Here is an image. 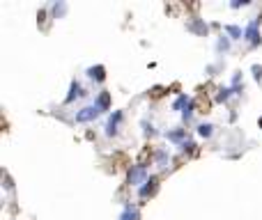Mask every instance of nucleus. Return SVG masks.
<instances>
[{
	"label": "nucleus",
	"instance_id": "20",
	"mask_svg": "<svg viewBox=\"0 0 262 220\" xmlns=\"http://www.w3.org/2000/svg\"><path fill=\"white\" fill-rule=\"evenodd\" d=\"M253 76H255V80H262V64H253Z\"/></svg>",
	"mask_w": 262,
	"mask_h": 220
},
{
	"label": "nucleus",
	"instance_id": "11",
	"mask_svg": "<svg viewBox=\"0 0 262 220\" xmlns=\"http://www.w3.org/2000/svg\"><path fill=\"white\" fill-rule=\"evenodd\" d=\"M83 97V88H81L76 80H71V88H69V94H67V99H65V103H71L74 99Z\"/></svg>",
	"mask_w": 262,
	"mask_h": 220
},
{
	"label": "nucleus",
	"instance_id": "9",
	"mask_svg": "<svg viewBox=\"0 0 262 220\" xmlns=\"http://www.w3.org/2000/svg\"><path fill=\"white\" fill-rule=\"evenodd\" d=\"M87 76H90L92 80H97V83H104V80H106V69L101 67V64L90 67V69H87Z\"/></svg>",
	"mask_w": 262,
	"mask_h": 220
},
{
	"label": "nucleus",
	"instance_id": "18",
	"mask_svg": "<svg viewBox=\"0 0 262 220\" xmlns=\"http://www.w3.org/2000/svg\"><path fill=\"white\" fill-rule=\"evenodd\" d=\"M51 9H53V14H55V16H62V14L67 12V5H65V2H53Z\"/></svg>",
	"mask_w": 262,
	"mask_h": 220
},
{
	"label": "nucleus",
	"instance_id": "12",
	"mask_svg": "<svg viewBox=\"0 0 262 220\" xmlns=\"http://www.w3.org/2000/svg\"><path fill=\"white\" fill-rule=\"evenodd\" d=\"M232 94H235V89L230 88V85H226V88H218L216 89V101H218V103H226Z\"/></svg>",
	"mask_w": 262,
	"mask_h": 220
},
{
	"label": "nucleus",
	"instance_id": "4",
	"mask_svg": "<svg viewBox=\"0 0 262 220\" xmlns=\"http://www.w3.org/2000/svg\"><path fill=\"white\" fill-rule=\"evenodd\" d=\"M122 119H124L122 110H113V115H111L108 122H106V135H108V138H111V135H117V126H120Z\"/></svg>",
	"mask_w": 262,
	"mask_h": 220
},
{
	"label": "nucleus",
	"instance_id": "5",
	"mask_svg": "<svg viewBox=\"0 0 262 220\" xmlns=\"http://www.w3.org/2000/svg\"><path fill=\"white\" fill-rule=\"evenodd\" d=\"M166 138L175 145H180L182 147L184 142H186V129H173V131H166Z\"/></svg>",
	"mask_w": 262,
	"mask_h": 220
},
{
	"label": "nucleus",
	"instance_id": "3",
	"mask_svg": "<svg viewBox=\"0 0 262 220\" xmlns=\"http://www.w3.org/2000/svg\"><path fill=\"white\" fill-rule=\"evenodd\" d=\"M244 39L248 42L251 46H258L262 44V37H260V28H258V18H251L244 28Z\"/></svg>",
	"mask_w": 262,
	"mask_h": 220
},
{
	"label": "nucleus",
	"instance_id": "21",
	"mask_svg": "<svg viewBox=\"0 0 262 220\" xmlns=\"http://www.w3.org/2000/svg\"><path fill=\"white\" fill-rule=\"evenodd\" d=\"M182 149H184V151H193V149H196V142H193V140H186V142L182 145Z\"/></svg>",
	"mask_w": 262,
	"mask_h": 220
},
{
	"label": "nucleus",
	"instance_id": "1",
	"mask_svg": "<svg viewBox=\"0 0 262 220\" xmlns=\"http://www.w3.org/2000/svg\"><path fill=\"white\" fill-rule=\"evenodd\" d=\"M149 179L147 165L145 163H136V165L129 167V175H127V184L133 186V188H140V184H145Z\"/></svg>",
	"mask_w": 262,
	"mask_h": 220
},
{
	"label": "nucleus",
	"instance_id": "19",
	"mask_svg": "<svg viewBox=\"0 0 262 220\" xmlns=\"http://www.w3.org/2000/svg\"><path fill=\"white\" fill-rule=\"evenodd\" d=\"M143 133H145V135H154V126H152V124H147V122H143Z\"/></svg>",
	"mask_w": 262,
	"mask_h": 220
},
{
	"label": "nucleus",
	"instance_id": "13",
	"mask_svg": "<svg viewBox=\"0 0 262 220\" xmlns=\"http://www.w3.org/2000/svg\"><path fill=\"white\" fill-rule=\"evenodd\" d=\"M226 35L230 39H244V28L242 26H226Z\"/></svg>",
	"mask_w": 262,
	"mask_h": 220
},
{
	"label": "nucleus",
	"instance_id": "2",
	"mask_svg": "<svg viewBox=\"0 0 262 220\" xmlns=\"http://www.w3.org/2000/svg\"><path fill=\"white\" fill-rule=\"evenodd\" d=\"M104 113L101 108L97 106V103H90V106H85V108H81L79 113L74 115V122H79V124H87V122H95L99 115Z\"/></svg>",
	"mask_w": 262,
	"mask_h": 220
},
{
	"label": "nucleus",
	"instance_id": "10",
	"mask_svg": "<svg viewBox=\"0 0 262 220\" xmlns=\"http://www.w3.org/2000/svg\"><path fill=\"white\" fill-rule=\"evenodd\" d=\"M154 163H157L159 167H168V163H170V154H168V149L154 151Z\"/></svg>",
	"mask_w": 262,
	"mask_h": 220
},
{
	"label": "nucleus",
	"instance_id": "14",
	"mask_svg": "<svg viewBox=\"0 0 262 220\" xmlns=\"http://www.w3.org/2000/svg\"><path fill=\"white\" fill-rule=\"evenodd\" d=\"M198 135L200 138H212L214 135V124H210V122L198 124Z\"/></svg>",
	"mask_w": 262,
	"mask_h": 220
},
{
	"label": "nucleus",
	"instance_id": "6",
	"mask_svg": "<svg viewBox=\"0 0 262 220\" xmlns=\"http://www.w3.org/2000/svg\"><path fill=\"white\" fill-rule=\"evenodd\" d=\"M191 101H193V99L189 97L186 92H182V94H180V97L173 101V106H170V108H173V110H177V113H184V110L189 108V103H191Z\"/></svg>",
	"mask_w": 262,
	"mask_h": 220
},
{
	"label": "nucleus",
	"instance_id": "17",
	"mask_svg": "<svg viewBox=\"0 0 262 220\" xmlns=\"http://www.w3.org/2000/svg\"><path fill=\"white\" fill-rule=\"evenodd\" d=\"M216 48H218V51H223V53H226L228 48H230V37H228V35H221V37H218Z\"/></svg>",
	"mask_w": 262,
	"mask_h": 220
},
{
	"label": "nucleus",
	"instance_id": "8",
	"mask_svg": "<svg viewBox=\"0 0 262 220\" xmlns=\"http://www.w3.org/2000/svg\"><path fill=\"white\" fill-rule=\"evenodd\" d=\"M154 188H157V176L152 175L147 181H145V184L138 188V195H140V197H147L149 193H154Z\"/></svg>",
	"mask_w": 262,
	"mask_h": 220
},
{
	"label": "nucleus",
	"instance_id": "16",
	"mask_svg": "<svg viewBox=\"0 0 262 220\" xmlns=\"http://www.w3.org/2000/svg\"><path fill=\"white\" fill-rule=\"evenodd\" d=\"M95 103L101 108V110H108V103H111V94H108V92H101V94L95 99Z\"/></svg>",
	"mask_w": 262,
	"mask_h": 220
},
{
	"label": "nucleus",
	"instance_id": "15",
	"mask_svg": "<svg viewBox=\"0 0 262 220\" xmlns=\"http://www.w3.org/2000/svg\"><path fill=\"white\" fill-rule=\"evenodd\" d=\"M189 30H193V32H198V35H207V30H210V28H207V23H202V21H191V23H189Z\"/></svg>",
	"mask_w": 262,
	"mask_h": 220
},
{
	"label": "nucleus",
	"instance_id": "7",
	"mask_svg": "<svg viewBox=\"0 0 262 220\" xmlns=\"http://www.w3.org/2000/svg\"><path fill=\"white\" fill-rule=\"evenodd\" d=\"M140 213H138V206L136 204H127L122 209V213H120V218L117 220H138Z\"/></svg>",
	"mask_w": 262,
	"mask_h": 220
}]
</instances>
